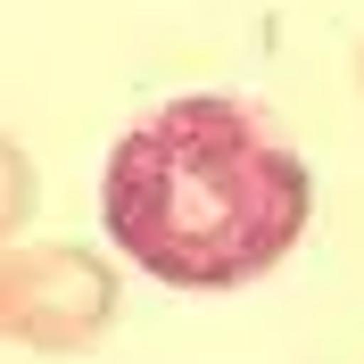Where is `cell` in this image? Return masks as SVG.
Here are the masks:
<instances>
[{"label": "cell", "mask_w": 364, "mask_h": 364, "mask_svg": "<svg viewBox=\"0 0 364 364\" xmlns=\"http://www.w3.org/2000/svg\"><path fill=\"white\" fill-rule=\"evenodd\" d=\"M100 215L149 282L240 290L298 249L315 182L265 108L232 91H182L116 141L100 174Z\"/></svg>", "instance_id": "cell-1"}, {"label": "cell", "mask_w": 364, "mask_h": 364, "mask_svg": "<svg viewBox=\"0 0 364 364\" xmlns=\"http://www.w3.org/2000/svg\"><path fill=\"white\" fill-rule=\"evenodd\" d=\"M0 323L33 356H83L116 323V273L91 249H67V240L17 249L0 273Z\"/></svg>", "instance_id": "cell-2"}, {"label": "cell", "mask_w": 364, "mask_h": 364, "mask_svg": "<svg viewBox=\"0 0 364 364\" xmlns=\"http://www.w3.org/2000/svg\"><path fill=\"white\" fill-rule=\"evenodd\" d=\"M356 91H364V50H356Z\"/></svg>", "instance_id": "cell-3"}]
</instances>
